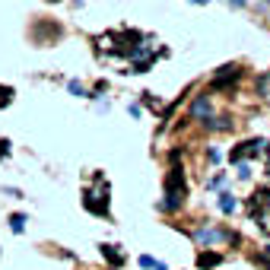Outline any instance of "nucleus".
<instances>
[{"label":"nucleus","mask_w":270,"mask_h":270,"mask_svg":"<svg viewBox=\"0 0 270 270\" xmlns=\"http://www.w3.org/2000/svg\"><path fill=\"white\" fill-rule=\"evenodd\" d=\"M95 191H86V207L92 213H108V185H102V178H95Z\"/></svg>","instance_id":"f03ea898"},{"label":"nucleus","mask_w":270,"mask_h":270,"mask_svg":"<svg viewBox=\"0 0 270 270\" xmlns=\"http://www.w3.org/2000/svg\"><path fill=\"white\" fill-rule=\"evenodd\" d=\"M70 92H73V95H86V92H83V86H80V83H76V80L70 83Z\"/></svg>","instance_id":"f8f14e48"},{"label":"nucleus","mask_w":270,"mask_h":270,"mask_svg":"<svg viewBox=\"0 0 270 270\" xmlns=\"http://www.w3.org/2000/svg\"><path fill=\"white\" fill-rule=\"evenodd\" d=\"M223 181H226L223 175H216V178H210V185H207V188H220V185H223Z\"/></svg>","instance_id":"ddd939ff"},{"label":"nucleus","mask_w":270,"mask_h":270,"mask_svg":"<svg viewBox=\"0 0 270 270\" xmlns=\"http://www.w3.org/2000/svg\"><path fill=\"white\" fill-rule=\"evenodd\" d=\"M191 115H194V118H210V99H207V95H200L194 105H191Z\"/></svg>","instance_id":"20e7f679"},{"label":"nucleus","mask_w":270,"mask_h":270,"mask_svg":"<svg viewBox=\"0 0 270 270\" xmlns=\"http://www.w3.org/2000/svg\"><path fill=\"white\" fill-rule=\"evenodd\" d=\"M220 210L223 213H232L235 210V197L232 194H220Z\"/></svg>","instance_id":"6e6552de"},{"label":"nucleus","mask_w":270,"mask_h":270,"mask_svg":"<svg viewBox=\"0 0 270 270\" xmlns=\"http://www.w3.org/2000/svg\"><path fill=\"white\" fill-rule=\"evenodd\" d=\"M261 150H264V140H248V143H242L239 150H232V162H242V159H248V156H258Z\"/></svg>","instance_id":"7ed1b4c3"},{"label":"nucleus","mask_w":270,"mask_h":270,"mask_svg":"<svg viewBox=\"0 0 270 270\" xmlns=\"http://www.w3.org/2000/svg\"><path fill=\"white\" fill-rule=\"evenodd\" d=\"M0 156H10V143L6 140H0Z\"/></svg>","instance_id":"4468645a"},{"label":"nucleus","mask_w":270,"mask_h":270,"mask_svg":"<svg viewBox=\"0 0 270 270\" xmlns=\"http://www.w3.org/2000/svg\"><path fill=\"white\" fill-rule=\"evenodd\" d=\"M239 178H251V165L248 162H239Z\"/></svg>","instance_id":"9d476101"},{"label":"nucleus","mask_w":270,"mask_h":270,"mask_svg":"<svg viewBox=\"0 0 270 270\" xmlns=\"http://www.w3.org/2000/svg\"><path fill=\"white\" fill-rule=\"evenodd\" d=\"M140 267H146V270H153V267H156V261H153L150 255H143V258H140Z\"/></svg>","instance_id":"9b49d317"},{"label":"nucleus","mask_w":270,"mask_h":270,"mask_svg":"<svg viewBox=\"0 0 270 270\" xmlns=\"http://www.w3.org/2000/svg\"><path fill=\"white\" fill-rule=\"evenodd\" d=\"M220 239H223V235L213 232V229H200V232H197V242H200V245H216Z\"/></svg>","instance_id":"0eeeda50"},{"label":"nucleus","mask_w":270,"mask_h":270,"mask_svg":"<svg viewBox=\"0 0 270 270\" xmlns=\"http://www.w3.org/2000/svg\"><path fill=\"white\" fill-rule=\"evenodd\" d=\"M220 261H223V258L216 255V251H204V255L197 258V264L204 267V270H210V267H216V264H220Z\"/></svg>","instance_id":"39448f33"},{"label":"nucleus","mask_w":270,"mask_h":270,"mask_svg":"<svg viewBox=\"0 0 270 270\" xmlns=\"http://www.w3.org/2000/svg\"><path fill=\"white\" fill-rule=\"evenodd\" d=\"M102 255H105L115 267H118V264H124V255L118 251V245H102Z\"/></svg>","instance_id":"423d86ee"},{"label":"nucleus","mask_w":270,"mask_h":270,"mask_svg":"<svg viewBox=\"0 0 270 270\" xmlns=\"http://www.w3.org/2000/svg\"><path fill=\"white\" fill-rule=\"evenodd\" d=\"M22 226H25V216L13 213V216H10V229H13V232H22Z\"/></svg>","instance_id":"1a4fd4ad"},{"label":"nucleus","mask_w":270,"mask_h":270,"mask_svg":"<svg viewBox=\"0 0 270 270\" xmlns=\"http://www.w3.org/2000/svg\"><path fill=\"white\" fill-rule=\"evenodd\" d=\"M185 175H181V169H172L169 178H165V200H162V210H178L181 204H185Z\"/></svg>","instance_id":"f257e3e1"},{"label":"nucleus","mask_w":270,"mask_h":270,"mask_svg":"<svg viewBox=\"0 0 270 270\" xmlns=\"http://www.w3.org/2000/svg\"><path fill=\"white\" fill-rule=\"evenodd\" d=\"M232 3H235V6H245V0H232Z\"/></svg>","instance_id":"dca6fc26"},{"label":"nucleus","mask_w":270,"mask_h":270,"mask_svg":"<svg viewBox=\"0 0 270 270\" xmlns=\"http://www.w3.org/2000/svg\"><path fill=\"white\" fill-rule=\"evenodd\" d=\"M191 3H210V0H191Z\"/></svg>","instance_id":"f3484780"},{"label":"nucleus","mask_w":270,"mask_h":270,"mask_svg":"<svg viewBox=\"0 0 270 270\" xmlns=\"http://www.w3.org/2000/svg\"><path fill=\"white\" fill-rule=\"evenodd\" d=\"M267 255H270V245H267Z\"/></svg>","instance_id":"6ab92c4d"},{"label":"nucleus","mask_w":270,"mask_h":270,"mask_svg":"<svg viewBox=\"0 0 270 270\" xmlns=\"http://www.w3.org/2000/svg\"><path fill=\"white\" fill-rule=\"evenodd\" d=\"M264 232H267V235H270V220H264Z\"/></svg>","instance_id":"2eb2a0df"},{"label":"nucleus","mask_w":270,"mask_h":270,"mask_svg":"<svg viewBox=\"0 0 270 270\" xmlns=\"http://www.w3.org/2000/svg\"><path fill=\"white\" fill-rule=\"evenodd\" d=\"M267 175H270V162H267Z\"/></svg>","instance_id":"a211bd4d"}]
</instances>
